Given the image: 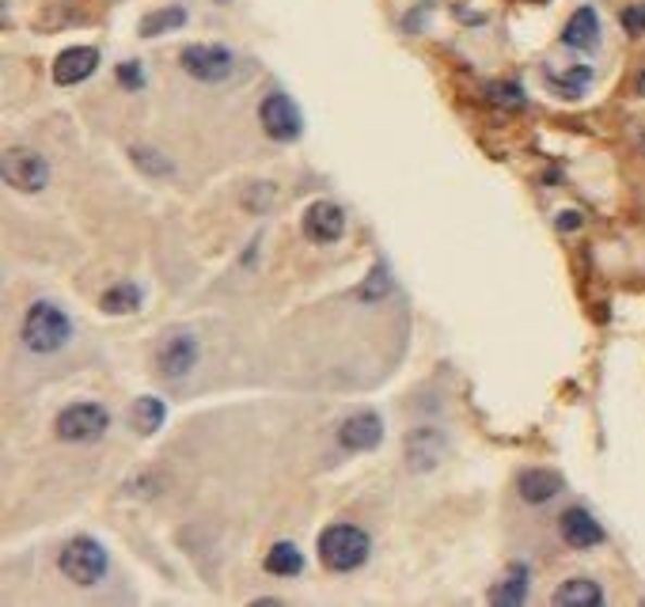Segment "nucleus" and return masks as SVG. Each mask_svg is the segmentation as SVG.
Masks as SVG:
<instances>
[{
  "mask_svg": "<svg viewBox=\"0 0 645 607\" xmlns=\"http://www.w3.org/2000/svg\"><path fill=\"white\" fill-rule=\"evenodd\" d=\"M258 122L263 129L274 137V141H296L304 134V118H301V106L286 96V91H270L258 106Z\"/></svg>",
  "mask_w": 645,
  "mask_h": 607,
  "instance_id": "obj_6",
  "label": "nucleus"
},
{
  "mask_svg": "<svg viewBox=\"0 0 645 607\" xmlns=\"http://www.w3.org/2000/svg\"><path fill=\"white\" fill-rule=\"evenodd\" d=\"M623 27H627V35H645V4H631V8H623Z\"/></svg>",
  "mask_w": 645,
  "mask_h": 607,
  "instance_id": "obj_23",
  "label": "nucleus"
},
{
  "mask_svg": "<svg viewBox=\"0 0 645 607\" xmlns=\"http://www.w3.org/2000/svg\"><path fill=\"white\" fill-rule=\"evenodd\" d=\"M581 225V213H562V220H558V228H566V232H573V228H578Z\"/></svg>",
  "mask_w": 645,
  "mask_h": 607,
  "instance_id": "obj_25",
  "label": "nucleus"
},
{
  "mask_svg": "<svg viewBox=\"0 0 645 607\" xmlns=\"http://www.w3.org/2000/svg\"><path fill=\"white\" fill-rule=\"evenodd\" d=\"M304 570V555L296 551V543H274L266 555V573L274 578H296Z\"/></svg>",
  "mask_w": 645,
  "mask_h": 607,
  "instance_id": "obj_18",
  "label": "nucleus"
},
{
  "mask_svg": "<svg viewBox=\"0 0 645 607\" xmlns=\"http://www.w3.org/2000/svg\"><path fill=\"white\" fill-rule=\"evenodd\" d=\"M179 61L194 80H205V84H225L228 76L236 73V58L225 46H187Z\"/></svg>",
  "mask_w": 645,
  "mask_h": 607,
  "instance_id": "obj_7",
  "label": "nucleus"
},
{
  "mask_svg": "<svg viewBox=\"0 0 645 607\" xmlns=\"http://www.w3.org/2000/svg\"><path fill=\"white\" fill-rule=\"evenodd\" d=\"M368 535L353 524H330L319 535V562L334 573H350L368 562Z\"/></svg>",
  "mask_w": 645,
  "mask_h": 607,
  "instance_id": "obj_1",
  "label": "nucleus"
},
{
  "mask_svg": "<svg viewBox=\"0 0 645 607\" xmlns=\"http://www.w3.org/2000/svg\"><path fill=\"white\" fill-rule=\"evenodd\" d=\"M106 426H111V414H106L99 403H76L58 414V437L61 441H73V444L99 441V437L106 433Z\"/></svg>",
  "mask_w": 645,
  "mask_h": 607,
  "instance_id": "obj_5",
  "label": "nucleus"
},
{
  "mask_svg": "<svg viewBox=\"0 0 645 607\" xmlns=\"http://www.w3.org/2000/svg\"><path fill=\"white\" fill-rule=\"evenodd\" d=\"M118 80L122 84H129V88H141V65H137V61H129V65H122L118 68Z\"/></svg>",
  "mask_w": 645,
  "mask_h": 607,
  "instance_id": "obj_24",
  "label": "nucleus"
},
{
  "mask_svg": "<svg viewBox=\"0 0 645 607\" xmlns=\"http://www.w3.org/2000/svg\"><path fill=\"white\" fill-rule=\"evenodd\" d=\"M164 403H160V399H152V395H144V399H137L134 403V429L137 433H156L160 426H164Z\"/></svg>",
  "mask_w": 645,
  "mask_h": 607,
  "instance_id": "obj_19",
  "label": "nucleus"
},
{
  "mask_svg": "<svg viewBox=\"0 0 645 607\" xmlns=\"http://www.w3.org/2000/svg\"><path fill=\"white\" fill-rule=\"evenodd\" d=\"M61 573L80 589L96 585L106 573V551L99 547L96 540H88V535H76V540H68L65 551H61Z\"/></svg>",
  "mask_w": 645,
  "mask_h": 607,
  "instance_id": "obj_3",
  "label": "nucleus"
},
{
  "mask_svg": "<svg viewBox=\"0 0 645 607\" xmlns=\"http://www.w3.org/2000/svg\"><path fill=\"white\" fill-rule=\"evenodd\" d=\"M490 600L502 604V607H517L528 600V570L524 566H513L509 573H505L502 581L494 585V593H490Z\"/></svg>",
  "mask_w": 645,
  "mask_h": 607,
  "instance_id": "obj_17",
  "label": "nucleus"
},
{
  "mask_svg": "<svg viewBox=\"0 0 645 607\" xmlns=\"http://www.w3.org/2000/svg\"><path fill=\"white\" fill-rule=\"evenodd\" d=\"M194 361H198V342L190 334L164 338V345L156 350V368H160V376H167V380L187 376L190 368H194Z\"/></svg>",
  "mask_w": 645,
  "mask_h": 607,
  "instance_id": "obj_9",
  "label": "nucleus"
},
{
  "mask_svg": "<svg viewBox=\"0 0 645 607\" xmlns=\"http://www.w3.org/2000/svg\"><path fill=\"white\" fill-rule=\"evenodd\" d=\"M304 232H308V240H316V243L342 240V232H345L342 205H334V202H312L308 213H304Z\"/></svg>",
  "mask_w": 645,
  "mask_h": 607,
  "instance_id": "obj_10",
  "label": "nucleus"
},
{
  "mask_svg": "<svg viewBox=\"0 0 645 607\" xmlns=\"http://www.w3.org/2000/svg\"><path fill=\"white\" fill-rule=\"evenodd\" d=\"M638 91L645 96V68H642V76H638Z\"/></svg>",
  "mask_w": 645,
  "mask_h": 607,
  "instance_id": "obj_26",
  "label": "nucleus"
},
{
  "mask_svg": "<svg viewBox=\"0 0 645 607\" xmlns=\"http://www.w3.org/2000/svg\"><path fill=\"white\" fill-rule=\"evenodd\" d=\"M96 68H99V50H91V46H73V50H65L53 61V80L68 88V84L88 80Z\"/></svg>",
  "mask_w": 645,
  "mask_h": 607,
  "instance_id": "obj_12",
  "label": "nucleus"
},
{
  "mask_svg": "<svg viewBox=\"0 0 645 607\" xmlns=\"http://www.w3.org/2000/svg\"><path fill=\"white\" fill-rule=\"evenodd\" d=\"M562 42L570 50H596L600 46V20H596L593 8H581L570 15V23L562 27Z\"/></svg>",
  "mask_w": 645,
  "mask_h": 607,
  "instance_id": "obj_13",
  "label": "nucleus"
},
{
  "mask_svg": "<svg viewBox=\"0 0 645 607\" xmlns=\"http://www.w3.org/2000/svg\"><path fill=\"white\" fill-rule=\"evenodd\" d=\"M642 144H645V137H642Z\"/></svg>",
  "mask_w": 645,
  "mask_h": 607,
  "instance_id": "obj_27",
  "label": "nucleus"
},
{
  "mask_svg": "<svg viewBox=\"0 0 645 607\" xmlns=\"http://www.w3.org/2000/svg\"><path fill=\"white\" fill-rule=\"evenodd\" d=\"M383 441V421L376 414H353L338 426V444L350 452H368Z\"/></svg>",
  "mask_w": 645,
  "mask_h": 607,
  "instance_id": "obj_11",
  "label": "nucleus"
},
{
  "mask_svg": "<svg viewBox=\"0 0 645 607\" xmlns=\"http://www.w3.org/2000/svg\"><path fill=\"white\" fill-rule=\"evenodd\" d=\"M555 604L558 607H600L604 604V593L596 581L589 578H570L562 589L555 593Z\"/></svg>",
  "mask_w": 645,
  "mask_h": 607,
  "instance_id": "obj_15",
  "label": "nucleus"
},
{
  "mask_svg": "<svg viewBox=\"0 0 645 607\" xmlns=\"http://www.w3.org/2000/svg\"><path fill=\"white\" fill-rule=\"evenodd\" d=\"M73 334V323L58 304H35L23 319V342L35 353H58Z\"/></svg>",
  "mask_w": 645,
  "mask_h": 607,
  "instance_id": "obj_2",
  "label": "nucleus"
},
{
  "mask_svg": "<svg viewBox=\"0 0 645 607\" xmlns=\"http://www.w3.org/2000/svg\"><path fill=\"white\" fill-rule=\"evenodd\" d=\"M141 307V289L134 286V281H122V286H114V289H106L103 293V312H111V315H122V312H137Z\"/></svg>",
  "mask_w": 645,
  "mask_h": 607,
  "instance_id": "obj_20",
  "label": "nucleus"
},
{
  "mask_svg": "<svg viewBox=\"0 0 645 607\" xmlns=\"http://www.w3.org/2000/svg\"><path fill=\"white\" fill-rule=\"evenodd\" d=\"M558 532H562L566 547H573V551H593L604 543L600 520H596L589 509H566L562 520H558Z\"/></svg>",
  "mask_w": 645,
  "mask_h": 607,
  "instance_id": "obj_8",
  "label": "nucleus"
},
{
  "mask_svg": "<svg viewBox=\"0 0 645 607\" xmlns=\"http://www.w3.org/2000/svg\"><path fill=\"white\" fill-rule=\"evenodd\" d=\"M0 175L12 190H23V194H38V190L50 182V164L46 156H38L35 149H8L4 160H0Z\"/></svg>",
  "mask_w": 645,
  "mask_h": 607,
  "instance_id": "obj_4",
  "label": "nucleus"
},
{
  "mask_svg": "<svg viewBox=\"0 0 645 607\" xmlns=\"http://www.w3.org/2000/svg\"><path fill=\"white\" fill-rule=\"evenodd\" d=\"M517 490H520V497L524 502H532V505H543V502H551V497L562 490V479H558L555 471H543V467H532V471H524L517 479Z\"/></svg>",
  "mask_w": 645,
  "mask_h": 607,
  "instance_id": "obj_14",
  "label": "nucleus"
},
{
  "mask_svg": "<svg viewBox=\"0 0 645 607\" xmlns=\"http://www.w3.org/2000/svg\"><path fill=\"white\" fill-rule=\"evenodd\" d=\"M486 96H490V103H497V106H509V111H524V91L517 88V84H490L486 88Z\"/></svg>",
  "mask_w": 645,
  "mask_h": 607,
  "instance_id": "obj_22",
  "label": "nucleus"
},
{
  "mask_svg": "<svg viewBox=\"0 0 645 607\" xmlns=\"http://www.w3.org/2000/svg\"><path fill=\"white\" fill-rule=\"evenodd\" d=\"M547 84L558 91L562 99H578L581 91L593 84V68L589 65H573V68H551L547 73Z\"/></svg>",
  "mask_w": 645,
  "mask_h": 607,
  "instance_id": "obj_16",
  "label": "nucleus"
},
{
  "mask_svg": "<svg viewBox=\"0 0 645 607\" xmlns=\"http://www.w3.org/2000/svg\"><path fill=\"white\" fill-rule=\"evenodd\" d=\"M182 23H187V12L182 8H164V12H152L141 20V35L152 38V35H164V30H179Z\"/></svg>",
  "mask_w": 645,
  "mask_h": 607,
  "instance_id": "obj_21",
  "label": "nucleus"
}]
</instances>
